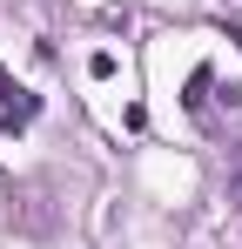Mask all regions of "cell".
Returning a JSON list of instances; mask_svg holds the SVG:
<instances>
[{"mask_svg":"<svg viewBox=\"0 0 242 249\" xmlns=\"http://www.w3.org/2000/svg\"><path fill=\"white\" fill-rule=\"evenodd\" d=\"M34 115H40V101L27 94V88H7V81H0V128H27Z\"/></svg>","mask_w":242,"mask_h":249,"instance_id":"1","label":"cell"},{"mask_svg":"<svg viewBox=\"0 0 242 249\" xmlns=\"http://www.w3.org/2000/svg\"><path fill=\"white\" fill-rule=\"evenodd\" d=\"M182 101H189V115H202V101H208V68L189 74V94H182Z\"/></svg>","mask_w":242,"mask_h":249,"instance_id":"2","label":"cell"},{"mask_svg":"<svg viewBox=\"0 0 242 249\" xmlns=\"http://www.w3.org/2000/svg\"><path fill=\"white\" fill-rule=\"evenodd\" d=\"M87 74H94V81H108V74H115V54H108V47H101V54H87Z\"/></svg>","mask_w":242,"mask_h":249,"instance_id":"3","label":"cell"}]
</instances>
